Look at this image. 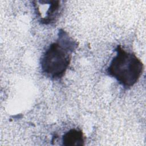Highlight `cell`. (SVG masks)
Instances as JSON below:
<instances>
[{
    "label": "cell",
    "instance_id": "4",
    "mask_svg": "<svg viewBox=\"0 0 146 146\" xmlns=\"http://www.w3.org/2000/svg\"><path fill=\"white\" fill-rule=\"evenodd\" d=\"M84 137L82 131L71 129L66 132L62 137V145L65 146H82Z\"/></svg>",
    "mask_w": 146,
    "mask_h": 146
},
{
    "label": "cell",
    "instance_id": "1",
    "mask_svg": "<svg viewBox=\"0 0 146 146\" xmlns=\"http://www.w3.org/2000/svg\"><path fill=\"white\" fill-rule=\"evenodd\" d=\"M76 46L66 32L60 30L58 41L51 43L41 58L42 73L52 79L61 78L68 68L71 53Z\"/></svg>",
    "mask_w": 146,
    "mask_h": 146
},
{
    "label": "cell",
    "instance_id": "3",
    "mask_svg": "<svg viewBox=\"0 0 146 146\" xmlns=\"http://www.w3.org/2000/svg\"><path fill=\"white\" fill-rule=\"evenodd\" d=\"M48 7L44 13V15L40 19L42 24L48 25L55 22L59 15L62 5L59 1H48Z\"/></svg>",
    "mask_w": 146,
    "mask_h": 146
},
{
    "label": "cell",
    "instance_id": "2",
    "mask_svg": "<svg viewBox=\"0 0 146 146\" xmlns=\"http://www.w3.org/2000/svg\"><path fill=\"white\" fill-rule=\"evenodd\" d=\"M116 55L112 59L107 72L123 87L133 86L142 74L144 66L141 61L132 52L127 51L118 45Z\"/></svg>",
    "mask_w": 146,
    "mask_h": 146
}]
</instances>
